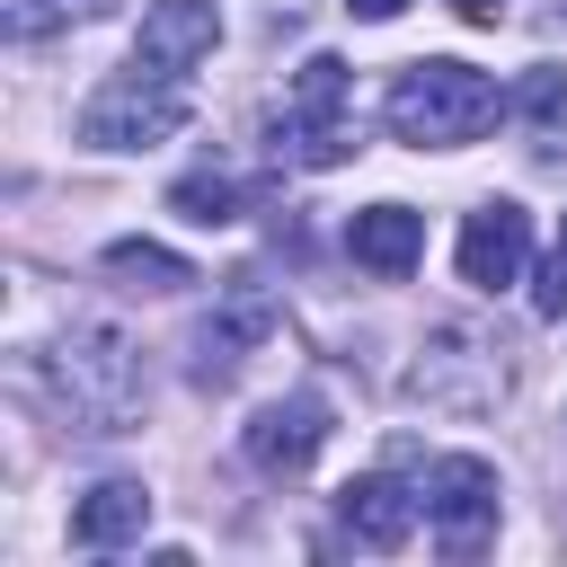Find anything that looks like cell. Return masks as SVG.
I'll use <instances>...</instances> for the list:
<instances>
[{
	"mask_svg": "<svg viewBox=\"0 0 567 567\" xmlns=\"http://www.w3.org/2000/svg\"><path fill=\"white\" fill-rule=\"evenodd\" d=\"M44 390H53V408H62L71 425H89V434H133V425H142V399H151L142 346H133L115 319H71V328L53 337V354H44Z\"/></svg>",
	"mask_w": 567,
	"mask_h": 567,
	"instance_id": "obj_1",
	"label": "cell"
},
{
	"mask_svg": "<svg viewBox=\"0 0 567 567\" xmlns=\"http://www.w3.org/2000/svg\"><path fill=\"white\" fill-rule=\"evenodd\" d=\"M381 115H390V133L416 142V151H461V142H478V133L505 115V89H496L478 62L434 53V62H408V71H399V89H390Z\"/></svg>",
	"mask_w": 567,
	"mask_h": 567,
	"instance_id": "obj_2",
	"label": "cell"
},
{
	"mask_svg": "<svg viewBox=\"0 0 567 567\" xmlns=\"http://www.w3.org/2000/svg\"><path fill=\"white\" fill-rule=\"evenodd\" d=\"M186 115H195V106H186V80L133 62V71H115V80L80 106V142H89V151H151V142L186 133Z\"/></svg>",
	"mask_w": 567,
	"mask_h": 567,
	"instance_id": "obj_3",
	"label": "cell"
},
{
	"mask_svg": "<svg viewBox=\"0 0 567 567\" xmlns=\"http://www.w3.org/2000/svg\"><path fill=\"white\" fill-rule=\"evenodd\" d=\"M408 399L443 408V416H478L505 399V346L487 328H434L425 337V363L408 372Z\"/></svg>",
	"mask_w": 567,
	"mask_h": 567,
	"instance_id": "obj_4",
	"label": "cell"
},
{
	"mask_svg": "<svg viewBox=\"0 0 567 567\" xmlns=\"http://www.w3.org/2000/svg\"><path fill=\"white\" fill-rule=\"evenodd\" d=\"M425 532L452 549V558H478L487 540H496V461H478V452H443V461H425Z\"/></svg>",
	"mask_w": 567,
	"mask_h": 567,
	"instance_id": "obj_5",
	"label": "cell"
},
{
	"mask_svg": "<svg viewBox=\"0 0 567 567\" xmlns=\"http://www.w3.org/2000/svg\"><path fill=\"white\" fill-rule=\"evenodd\" d=\"M461 284L470 292H505V284H523V266H532V213L523 204H478L470 221H461Z\"/></svg>",
	"mask_w": 567,
	"mask_h": 567,
	"instance_id": "obj_6",
	"label": "cell"
},
{
	"mask_svg": "<svg viewBox=\"0 0 567 567\" xmlns=\"http://www.w3.org/2000/svg\"><path fill=\"white\" fill-rule=\"evenodd\" d=\"M239 443H248V461H257L266 478H292V470H310L319 443H328V399H319V390H292V399L257 408Z\"/></svg>",
	"mask_w": 567,
	"mask_h": 567,
	"instance_id": "obj_7",
	"label": "cell"
},
{
	"mask_svg": "<svg viewBox=\"0 0 567 567\" xmlns=\"http://www.w3.org/2000/svg\"><path fill=\"white\" fill-rule=\"evenodd\" d=\"M213 44H221V9H213V0H151V9H142V35H133V62L186 80Z\"/></svg>",
	"mask_w": 567,
	"mask_h": 567,
	"instance_id": "obj_8",
	"label": "cell"
},
{
	"mask_svg": "<svg viewBox=\"0 0 567 567\" xmlns=\"http://www.w3.org/2000/svg\"><path fill=\"white\" fill-rule=\"evenodd\" d=\"M416 514H425V496H408L399 478H346V487H337V523H346L363 549H399V540L416 532Z\"/></svg>",
	"mask_w": 567,
	"mask_h": 567,
	"instance_id": "obj_9",
	"label": "cell"
},
{
	"mask_svg": "<svg viewBox=\"0 0 567 567\" xmlns=\"http://www.w3.org/2000/svg\"><path fill=\"white\" fill-rule=\"evenodd\" d=\"M151 532V487L142 478H97L80 505H71V540L80 549H124Z\"/></svg>",
	"mask_w": 567,
	"mask_h": 567,
	"instance_id": "obj_10",
	"label": "cell"
},
{
	"mask_svg": "<svg viewBox=\"0 0 567 567\" xmlns=\"http://www.w3.org/2000/svg\"><path fill=\"white\" fill-rule=\"evenodd\" d=\"M346 248H354V266H372V275H408V266L425 257V213H408V204H363V213L346 221Z\"/></svg>",
	"mask_w": 567,
	"mask_h": 567,
	"instance_id": "obj_11",
	"label": "cell"
},
{
	"mask_svg": "<svg viewBox=\"0 0 567 567\" xmlns=\"http://www.w3.org/2000/svg\"><path fill=\"white\" fill-rule=\"evenodd\" d=\"M257 337H266V301H257V284L239 275L230 310L195 328V372H204V381H230V372H239V346H257Z\"/></svg>",
	"mask_w": 567,
	"mask_h": 567,
	"instance_id": "obj_12",
	"label": "cell"
},
{
	"mask_svg": "<svg viewBox=\"0 0 567 567\" xmlns=\"http://www.w3.org/2000/svg\"><path fill=\"white\" fill-rule=\"evenodd\" d=\"M168 213H177V221H195V230H221V221H239V213H248V186H239L221 159H204V168H186V177L168 186Z\"/></svg>",
	"mask_w": 567,
	"mask_h": 567,
	"instance_id": "obj_13",
	"label": "cell"
},
{
	"mask_svg": "<svg viewBox=\"0 0 567 567\" xmlns=\"http://www.w3.org/2000/svg\"><path fill=\"white\" fill-rule=\"evenodd\" d=\"M106 275H124V284H142V292H177V284H195V266L168 257V248H151V239H115V248H106Z\"/></svg>",
	"mask_w": 567,
	"mask_h": 567,
	"instance_id": "obj_14",
	"label": "cell"
},
{
	"mask_svg": "<svg viewBox=\"0 0 567 567\" xmlns=\"http://www.w3.org/2000/svg\"><path fill=\"white\" fill-rule=\"evenodd\" d=\"M532 310H540V319H567V230H558V248H549V266H540V284H532Z\"/></svg>",
	"mask_w": 567,
	"mask_h": 567,
	"instance_id": "obj_15",
	"label": "cell"
},
{
	"mask_svg": "<svg viewBox=\"0 0 567 567\" xmlns=\"http://www.w3.org/2000/svg\"><path fill=\"white\" fill-rule=\"evenodd\" d=\"M558 97H567V71H540V80L523 89V106H532V115H558Z\"/></svg>",
	"mask_w": 567,
	"mask_h": 567,
	"instance_id": "obj_16",
	"label": "cell"
},
{
	"mask_svg": "<svg viewBox=\"0 0 567 567\" xmlns=\"http://www.w3.org/2000/svg\"><path fill=\"white\" fill-rule=\"evenodd\" d=\"M496 9L505 0H452V18H470V27H496Z\"/></svg>",
	"mask_w": 567,
	"mask_h": 567,
	"instance_id": "obj_17",
	"label": "cell"
},
{
	"mask_svg": "<svg viewBox=\"0 0 567 567\" xmlns=\"http://www.w3.org/2000/svg\"><path fill=\"white\" fill-rule=\"evenodd\" d=\"M346 9H354V18H372V27H381V18H399V9H408V0H346Z\"/></svg>",
	"mask_w": 567,
	"mask_h": 567,
	"instance_id": "obj_18",
	"label": "cell"
},
{
	"mask_svg": "<svg viewBox=\"0 0 567 567\" xmlns=\"http://www.w3.org/2000/svg\"><path fill=\"white\" fill-rule=\"evenodd\" d=\"M44 9H97V0H44Z\"/></svg>",
	"mask_w": 567,
	"mask_h": 567,
	"instance_id": "obj_19",
	"label": "cell"
}]
</instances>
